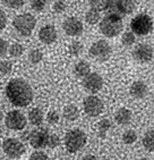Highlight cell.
Returning a JSON list of instances; mask_svg holds the SVG:
<instances>
[{"label":"cell","instance_id":"1","mask_svg":"<svg viewBox=\"0 0 154 160\" xmlns=\"http://www.w3.org/2000/svg\"><path fill=\"white\" fill-rule=\"evenodd\" d=\"M6 94L13 105L26 107L33 99V91L26 80L21 78L11 79L6 87Z\"/></svg>","mask_w":154,"mask_h":160},{"label":"cell","instance_id":"2","mask_svg":"<svg viewBox=\"0 0 154 160\" xmlns=\"http://www.w3.org/2000/svg\"><path fill=\"white\" fill-rule=\"evenodd\" d=\"M99 28L101 33L108 38L118 36L123 29L121 17L113 14H105L100 22Z\"/></svg>","mask_w":154,"mask_h":160},{"label":"cell","instance_id":"3","mask_svg":"<svg viewBox=\"0 0 154 160\" xmlns=\"http://www.w3.org/2000/svg\"><path fill=\"white\" fill-rule=\"evenodd\" d=\"M87 142V136L83 130L73 129L67 132L65 138V145L70 153H75L84 148Z\"/></svg>","mask_w":154,"mask_h":160},{"label":"cell","instance_id":"4","mask_svg":"<svg viewBox=\"0 0 154 160\" xmlns=\"http://www.w3.org/2000/svg\"><path fill=\"white\" fill-rule=\"evenodd\" d=\"M153 20L150 16L140 14L133 18L130 22L132 33L137 36H147L153 30Z\"/></svg>","mask_w":154,"mask_h":160},{"label":"cell","instance_id":"5","mask_svg":"<svg viewBox=\"0 0 154 160\" xmlns=\"http://www.w3.org/2000/svg\"><path fill=\"white\" fill-rule=\"evenodd\" d=\"M12 24L21 35L29 36L36 27V19L34 16L26 13L16 17L13 20Z\"/></svg>","mask_w":154,"mask_h":160},{"label":"cell","instance_id":"6","mask_svg":"<svg viewBox=\"0 0 154 160\" xmlns=\"http://www.w3.org/2000/svg\"><path fill=\"white\" fill-rule=\"evenodd\" d=\"M89 54L90 57L95 60L105 62L110 58L112 48L107 41L100 40L92 44L89 50Z\"/></svg>","mask_w":154,"mask_h":160},{"label":"cell","instance_id":"7","mask_svg":"<svg viewBox=\"0 0 154 160\" xmlns=\"http://www.w3.org/2000/svg\"><path fill=\"white\" fill-rule=\"evenodd\" d=\"M4 152L11 159H18L26 152L23 144L17 138H7L2 143Z\"/></svg>","mask_w":154,"mask_h":160},{"label":"cell","instance_id":"8","mask_svg":"<svg viewBox=\"0 0 154 160\" xmlns=\"http://www.w3.org/2000/svg\"><path fill=\"white\" fill-rule=\"evenodd\" d=\"M27 124V119L22 112L18 110L9 111L5 117V125L10 130H21Z\"/></svg>","mask_w":154,"mask_h":160},{"label":"cell","instance_id":"9","mask_svg":"<svg viewBox=\"0 0 154 160\" xmlns=\"http://www.w3.org/2000/svg\"><path fill=\"white\" fill-rule=\"evenodd\" d=\"M49 136V132L47 129L38 128L32 130L29 133L28 140L33 148L38 150L46 148Z\"/></svg>","mask_w":154,"mask_h":160},{"label":"cell","instance_id":"10","mask_svg":"<svg viewBox=\"0 0 154 160\" xmlns=\"http://www.w3.org/2000/svg\"><path fill=\"white\" fill-rule=\"evenodd\" d=\"M85 113L90 117H96L103 112L104 105L100 98L95 96H89L84 99Z\"/></svg>","mask_w":154,"mask_h":160},{"label":"cell","instance_id":"11","mask_svg":"<svg viewBox=\"0 0 154 160\" xmlns=\"http://www.w3.org/2000/svg\"><path fill=\"white\" fill-rule=\"evenodd\" d=\"M82 84L86 90L95 94L102 89L103 79L100 74L96 72H92L84 77Z\"/></svg>","mask_w":154,"mask_h":160},{"label":"cell","instance_id":"12","mask_svg":"<svg viewBox=\"0 0 154 160\" xmlns=\"http://www.w3.org/2000/svg\"><path fill=\"white\" fill-rule=\"evenodd\" d=\"M153 48L148 44H139L134 48L132 52L134 59L140 63L148 62L152 59Z\"/></svg>","mask_w":154,"mask_h":160},{"label":"cell","instance_id":"13","mask_svg":"<svg viewBox=\"0 0 154 160\" xmlns=\"http://www.w3.org/2000/svg\"><path fill=\"white\" fill-rule=\"evenodd\" d=\"M62 27L66 34L70 36H80L84 31V26L81 21L74 17H69L64 21Z\"/></svg>","mask_w":154,"mask_h":160},{"label":"cell","instance_id":"14","mask_svg":"<svg viewBox=\"0 0 154 160\" xmlns=\"http://www.w3.org/2000/svg\"><path fill=\"white\" fill-rule=\"evenodd\" d=\"M38 37L40 41L44 44H51L57 40V33L55 26L46 25L42 27L39 31Z\"/></svg>","mask_w":154,"mask_h":160},{"label":"cell","instance_id":"15","mask_svg":"<svg viewBox=\"0 0 154 160\" xmlns=\"http://www.w3.org/2000/svg\"><path fill=\"white\" fill-rule=\"evenodd\" d=\"M129 92L130 94L133 97L138 99H142L147 95L148 89L147 85L144 82L136 81L132 84Z\"/></svg>","mask_w":154,"mask_h":160},{"label":"cell","instance_id":"16","mask_svg":"<svg viewBox=\"0 0 154 160\" xmlns=\"http://www.w3.org/2000/svg\"><path fill=\"white\" fill-rule=\"evenodd\" d=\"M132 113L129 109L126 108H121L116 111L115 114V120L119 125H125L131 121Z\"/></svg>","mask_w":154,"mask_h":160},{"label":"cell","instance_id":"17","mask_svg":"<svg viewBox=\"0 0 154 160\" xmlns=\"http://www.w3.org/2000/svg\"><path fill=\"white\" fill-rule=\"evenodd\" d=\"M116 5L119 12L123 15L129 14L132 13L135 9V3L134 1L130 0H119L116 1Z\"/></svg>","mask_w":154,"mask_h":160},{"label":"cell","instance_id":"18","mask_svg":"<svg viewBox=\"0 0 154 160\" xmlns=\"http://www.w3.org/2000/svg\"><path fill=\"white\" fill-rule=\"evenodd\" d=\"M44 115L42 111L38 108H33L29 111L28 120L32 125L39 126L43 122Z\"/></svg>","mask_w":154,"mask_h":160},{"label":"cell","instance_id":"19","mask_svg":"<svg viewBox=\"0 0 154 160\" xmlns=\"http://www.w3.org/2000/svg\"><path fill=\"white\" fill-rule=\"evenodd\" d=\"M63 116L69 121H74L79 117L78 108L74 104H69L63 109Z\"/></svg>","mask_w":154,"mask_h":160},{"label":"cell","instance_id":"20","mask_svg":"<svg viewBox=\"0 0 154 160\" xmlns=\"http://www.w3.org/2000/svg\"><path fill=\"white\" fill-rule=\"evenodd\" d=\"M74 73L78 77L84 78L88 74L91 73V67L86 61H81L74 67Z\"/></svg>","mask_w":154,"mask_h":160},{"label":"cell","instance_id":"21","mask_svg":"<svg viewBox=\"0 0 154 160\" xmlns=\"http://www.w3.org/2000/svg\"><path fill=\"white\" fill-rule=\"evenodd\" d=\"M142 144L146 150L154 152V130L146 132L143 138Z\"/></svg>","mask_w":154,"mask_h":160},{"label":"cell","instance_id":"22","mask_svg":"<svg viewBox=\"0 0 154 160\" xmlns=\"http://www.w3.org/2000/svg\"><path fill=\"white\" fill-rule=\"evenodd\" d=\"M86 21L90 25H94L99 21L100 19V12L98 10L94 9V8H90L86 14Z\"/></svg>","mask_w":154,"mask_h":160},{"label":"cell","instance_id":"23","mask_svg":"<svg viewBox=\"0 0 154 160\" xmlns=\"http://www.w3.org/2000/svg\"><path fill=\"white\" fill-rule=\"evenodd\" d=\"M111 128V122L108 119H103L98 123V136L101 138H105L106 132Z\"/></svg>","mask_w":154,"mask_h":160},{"label":"cell","instance_id":"24","mask_svg":"<svg viewBox=\"0 0 154 160\" xmlns=\"http://www.w3.org/2000/svg\"><path fill=\"white\" fill-rule=\"evenodd\" d=\"M137 140V135L133 130H129L124 132L123 135V141L126 145H132Z\"/></svg>","mask_w":154,"mask_h":160},{"label":"cell","instance_id":"25","mask_svg":"<svg viewBox=\"0 0 154 160\" xmlns=\"http://www.w3.org/2000/svg\"><path fill=\"white\" fill-rule=\"evenodd\" d=\"M42 57H43V54L38 49H33L31 50L28 56V60L33 65H36V64H38L41 62L42 59Z\"/></svg>","mask_w":154,"mask_h":160},{"label":"cell","instance_id":"26","mask_svg":"<svg viewBox=\"0 0 154 160\" xmlns=\"http://www.w3.org/2000/svg\"><path fill=\"white\" fill-rule=\"evenodd\" d=\"M122 43L123 44L125 47H129L133 45L135 42V38L134 34L132 32H125L123 36H122Z\"/></svg>","mask_w":154,"mask_h":160},{"label":"cell","instance_id":"27","mask_svg":"<svg viewBox=\"0 0 154 160\" xmlns=\"http://www.w3.org/2000/svg\"><path fill=\"white\" fill-rule=\"evenodd\" d=\"M9 52L10 55H12V57H20L23 52V47L21 44L14 43L9 47Z\"/></svg>","mask_w":154,"mask_h":160},{"label":"cell","instance_id":"28","mask_svg":"<svg viewBox=\"0 0 154 160\" xmlns=\"http://www.w3.org/2000/svg\"><path fill=\"white\" fill-rule=\"evenodd\" d=\"M83 49V45L79 41H74L69 46V52L70 55L73 56H77L80 54Z\"/></svg>","mask_w":154,"mask_h":160},{"label":"cell","instance_id":"29","mask_svg":"<svg viewBox=\"0 0 154 160\" xmlns=\"http://www.w3.org/2000/svg\"><path fill=\"white\" fill-rule=\"evenodd\" d=\"M2 2L4 6L14 9H20L25 4V2L22 0H8V1H2Z\"/></svg>","mask_w":154,"mask_h":160},{"label":"cell","instance_id":"30","mask_svg":"<svg viewBox=\"0 0 154 160\" xmlns=\"http://www.w3.org/2000/svg\"><path fill=\"white\" fill-rule=\"evenodd\" d=\"M108 1H91L90 2V7L91 8L98 10V12H103L105 11L108 6Z\"/></svg>","mask_w":154,"mask_h":160},{"label":"cell","instance_id":"31","mask_svg":"<svg viewBox=\"0 0 154 160\" xmlns=\"http://www.w3.org/2000/svg\"><path fill=\"white\" fill-rule=\"evenodd\" d=\"M12 70V63L7 60L0 62V73L4 75L9 74Z\"/></svg>","mask_w":154,"mask_h":160},{"label":"cell","instance_id":"32","mask_svg":"<svg viewBox=\"0 0 154 160\" xmlns=\"http://www.w3.org/2000/svg\"><path fill=\"white\" fill-rule=\"evenodd\" d=\"M60 120V116L57 111H50L46 116V121L50 125H55Z\"/></svg>","mask_w":154,"mask_h":160},{"label":"cell","instance_id":"33","mask_svg":"<svg viewBox=\"0 0 154 160\" xmlns=\"http://www.w3.org/2000/svg\"><path fill=\"white\" fill-rule=\"evenodd\" d=\"M60 144V140L58 135L56 134H52L50 135L48 141H47V147L51 149H54L59 146Z\"/></svg>","mask_w":154,"mask_h":160},{"label":"cell","instance_id":"34","mask_svg":"<svg viewBox=\"0 0 154 160\" xmlns=\"http://www.w3.org/2000/svg\"><path fill=\"white\" fill-rule=\"evenodd\" d=\"M29 160H49V158L44 152L36 151L31 154Z\"/></svg>","mask_w":154,"mask_h":160},{"label":"cell","instance_id":"35","mask_svg":"<svg viewBox=\"0 0 154 160\" xmlns=\"http://www.w3.org/2000/svg\"><path fill=\"white\" fill-rule=\"evenodd\" d=\"M46 2L42 1V0H36V1L31 2V8L36 12H41V11L43 10L45 7H46Z\"/></svg>","mask_w":154,"mask_h":160},{"label":"cell","instance_id":"36","mask_svg":"<svg viewBox=\"0 0 154 160\" xmlns=\"http://www.w3.org/2000/svg\"><path fill=\"white\" fill-rule=\"evenodd\" d=\"M66 7H67V6H66L65 3L63 1H57L53 4V9L58 14L65 12Z\"/></svg>","mask_w":154,"mask_h":160},{"label":"cell","instance_id":"37","mask_svg":"<svg viewBox=\"0 0 154 160\" xmlns=\"http://www.w3.org/2000/svg\"><path fill=\"white\" fill-rule=\"evenodd\" d=\"M9 48L8 42L3 38H0V57H3L5 55Z\"/></svg>","mask_w":154,"mask_h":160},{"label":"cell","instance_id":"38","mask_svg":"<svg viewBox=\"0 0 154 160\" xmlns=\"http://www.w3.org/2000/svg\"><path fill=\"white\" fill-rule=\"evenodd\" d=\"M7 16L3 11L0 9V31L5 28L7 25Z\"/></svg>","mask_w":154,"mask_h":160},{"label":"cell","instance_id":"39","mask_svg":"<svg viewBox=\"0 0 154 160\" xmlns=\"http://www.w3.org/2000/svg\"><path fill=\"white\" fill-rule=\"evenodd\" d=\"M82 160H98V159L94 155H92V154H88V155L84 157Z\"/></svg>","mask_w":154,"mask_h":160},{"label":"cell","instance_id":"40","mask_svg":"<svg viewBox=\"0 0 154 160\" xmlns=\"http://www.w3.org/2000/svg\"><path fill=\"white\" fill-rule=\"evenodd\" d=\"M4 118V114L2 113V111L0 110V122H1Z\"/></svg>","mask_w":154,"mask_h":160},{"label":"cell","instance_id":"41","mask_svg":"<svg viewBox=\"0 0 154 160\" xmlns=\"http://www.w3.org/2000/svg\"><path fill=\"white\" fill-rule=\"evenodd\" d=\"M2 128L1 125H0V135L2 134Z\"/></svg>","mask_w":154,"mask_h":160},{"label":"cell","instance_id":"42","mask_svg":"<svg viewBox=\"0 0 154 160\" xmlns=\"http://www.w3.org/2000/svg\"><path fill=\"white\" fill-rule=\"evenodd\" d=\"M140 160H151V159H148V158H142V159H141Z\"/></svg>","mask_w":154,"mask_h":160},{"label":"cell","instance_id":"43","mask_svg":"<svg viewBox=\"0 0 154 160\" xmlns=\"http://www.w3.org/2000/svg\"><path fill=\"white\" fill-rule=\"evenodd\" d=\"M1 146H2V142H1V140H0V148H1Z\"/></svg>","mask_w":154,"mask_h":160},{"label":"cell","instance_id":"44","mask_svg":"<svg viewBox=\"0 0 154 160\" xmlns=\"http://www.w3.org/2000/svg\"><path fill=\"white\" fill-rule=\"evenodd\" d=\"M103 160H109V159H103Z\"/></svg>","mask_w":154,"mask_h":160}]
</instances>
